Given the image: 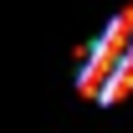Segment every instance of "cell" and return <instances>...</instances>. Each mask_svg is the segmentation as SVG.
<instances>
[{"label": "cell", "mask_w": 133, "mask_h": 133, "mask_svg": "<svg viewBox=\"0 0 133 133\" xmlns=\"http://www.w3.org/2000/svg\"><path fill=\"white\" fill-rule=\"evenodd\" d=\"M128 51H133V0H128V10H118V16L108 21V31L87 46L82 72H77V92L92 97V102H102L108 82L118 77V66L128 62Z\"/></svg>", "instance_id": "obj_1"}]
</instances>
